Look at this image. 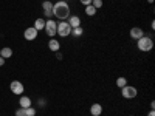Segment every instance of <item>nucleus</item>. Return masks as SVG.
<instances>
[{"label":"nucleus","mask_w":155,"mask_h":116,"mask_svg":"<svg viewBox=\"0 0 155 116\" xmlns=\"http://www.w3.org/2000/svg\"><path fill=\"white\" fill-rule=\"evenodd\" d=\"M53 16L58 17L59 20H65L70 17V5L65 0H59V2L53 3Z\"/></svg>","instance_id":"obj_1"},{"label":"nucleus","mask_w":155,"mask_h":116,"mask_svg":"<svg viewBox=\"0 0 155 116\" xmlns=\"http://www.w3.org/2000/svg\"><path fill=\"white\" fill-rule=\"evenodd\" d=\"M137 47H138L140 51H143V53H149V51L153 48V40H152V37H149V36L140 37L138 40H137Z\"/></svg>","instance_id":"obj_2"},{"label":"nucleus","mask_w":155,"mask_h":116,"mask_svg":"<svg viewBox=\"0 0 155 116\" xmlns=\"http://www.w3.org/2000/svg\"><path fill=\"white\" fill-rule=\"evenodd\" d=\"M56 34H59L61 37H68L71 34V27L68 22H59L58 28H56Z\"/></svg>","instance_id":"obj_3"},{"label":"nucleus","mask_w":155,"mask_h":116,"mask_svg":"<svg viewBox=\"0 0 155 116\" xmlns=\"http://www.w3.org/2000/svg\"><path fill=\"white\" fill-rule=\"evenodd\" d=\"M121 95L124 99H135L137 95H138V90L134 87V85H126L121 88Z\"/></svg>","instance_id":"obj_4"},{"label":"nucleus","mask_w":155,"mask_h":116,"mask_svg":"<svg viewBox=\"0 0 155 116\" xmlns=\"http://www.w3.org/2000/svg\"><path fill=\"white\" fill-rule=\"evenodd\" d=\"M9 90H11V93L12 95H17V96H22L23 92H25V87L20 81H12L9 84Z\"/></svg>","instance_id":"obj_5"},{"label":"nucleus","mask_w":155,"mask_h":116,"mask_svg":"<svg viewBox=\"0 0 155 116\" xmlns=\"http://www.w3.org/2000/svg\"><path fill=\"white\" fill-rule=\"evenodd\" d=\"M56 28H58V22H54V20H51V19H48L47 22H45V33L50 36V37H54L56 36Z\"/></svg>","instance_id":"obj_6"},{"label":"nucleus","mask_w":155,"mask_h":116,"mask_svg":"<svg viewBox=\"0 0 155 116\" xmlns=\"http://www.w3.org/2000/svg\"><path fill=\"white\" fill-rule=\"evenodd\" d=\"M42 9H44V14L45 17H51L53 16V3L50 2V0H45V2H42Z\"/></svg>","instance_id":"obj_7"},{"label":"nucleus","mask_w":155,"mask_h":116,"mask_svg":"<svg viewBox=\"0 0 155 116\" xmlns=\"http://www.w3.org/2000/svg\"><path fill=\"white\" fill-rule=\"evenodd\" d=\"M37 30L34 28V27H30V28H27L25 30V33H23V37L27 39V40H34V39L37 37Z\"/></svg>","instance_id":"obj_8"},{"label":"nucleus","mask_w":155,"mask_h":116,"mask_svg":"<svg viewBox=\"0 0 155 116\" xmlns=\"http://www.w3.org/2000/svg\"><path fill=\"white\" fill-rule=\"evenodd\" d=\"M129 34H130V37L134 39V40H138L140 37H143V36H144V31L141 30L140 27H134V28L130 30V33H129Z\"/></svg>","instance_id":"obj_9"},{"label":"nucleus","mask_w":155,"mask_h":116,"mask_svg":"<svg viewBox=\"0 0 155 116\" xmlns=\"http://www.w3.org/2000/svg\"><path fill=\"white\" fill-rule=\"evenodd\" d=\"M48 48H50L51 51H54V53H58V51L61 50V44H59L58 39L51 37V39H50V42H48Z\"/></svg>","instance_id":"obj_10"},{"label":"nucleus","mask_w":155,"mask_h":116,"mask_svg":"<svg viewBox=\"0 0 155 116\" xmlns=\"http://www.w3.org/2000/svg\"><path fill=\"white\" fill-rule=\"evenodd\" d=\"M31 104H33L31 98H28V96H20V99H19V105H20L22 108H28V107H31Z\"/></svg>","instance_id":"obj_11"},{"label":"nucleus","mask_w":155,"mask_h":116,"mask_svg":"<svg viewBox=\"0 0 155 116\" xmlns=\"http://www.w3.org/2000/svg\"><path fill=\"white\" fill-rule=\"evenodd\" d=\"M68 23H70L71 28L81 27V17H79V16H70V17H68Z\"/></svg>","instance_id":"obj_12"},{"label":"nucleus","mask_w":155,"mask_h":116,"mask_svg":"<svg viewBox=\"0 0 155 116\" xmlns=\"http://www.w3.org/2000/svg\"><path fill=\"white\" fill-rule=\"evenodd\" d=\"M90 113H92V116H101V113H102V105H101V104H93L92 107H90Z\"/></svg>","instance_id":"obj_13"},{"label":"nucleus","mask_w":155,"mask_h":116,"mask_svg":"<svg viewBox=\"0 0 155 116\" xmlns=\"http://www.w3.org/2000/svg\"><path fill=\"white\" fill-rule=\"evenodd\" d=\"M0 56H2L3 59H9L12 56V50L9 47H3L2 50H0Z\"/></svg>","instance_id":"obj_14"},{"label":"nucleus","mask_w":155,"mask_h":116,"mask_svg":"<svg viewBox=\"0 0 155 116\" xmlns=\"http://www.w3.org/2000/svg\"><path fill=\"white\" fill-rule=\"evenodd\" d=\"M45 19H42V17H39V19H36V22H34V28L37 30V31H42L44 28H45Z\"/></svg>","instance_id":"obj_15"},{"label":"nucleus","mask_w":155,"mask_h":116,"mask_svg":"<svg viewBox=\"0 0 155 116\" xmlns=\"http://www.w3.org/2000/svg\"><path fill=\"white\" fill-rule=\"evenodd\" d=\"M84 11H85V14H87L88 17H93V16L96 14V11H98V9H95V8H93L92 5H87Z\"/></svg>","instance_id":"obj_16"},{"label":"nucleus","mask_w":155,"mask_h":116,"mask_svg":"<svg viewBox=\"0 0 155 116\" xmlns=\"http://www.w3.org/2000/svg\"><path fill=\"white\" fill-rule=\"evenodd\" d=\"M82 34H84V28H82V27L71 28V36H74V37H81Z\"/></svg>","instance_id":"obj_17"},{"label":"nucleus","mask_w":155,"mask_h":116,"mask_svg":"<svg viewBox=\"0 0 155 116\" xmlns=\"http://www.w3.org/2000/svg\"><path fill=\"white\" fill-rule=\"evenodd\" d=\"M127 85V79H126V77H118V79H116V87H118V88H123V87H126Z\"/></svg>","instance_id":"obj_18"},{"label":"nucleus","mask_w":155,"mask_h":116,"mask_svg":"<svg viewBox=\"0 0 155 116\" xmlns=\"http://www.w3.org/2000/svg\"><path fill=\"white\" fill-rule=\"evenodd\" d=\"M102 5H104V2H102V0H92V6H93L95 9H99Z\"/></svg>","instance_id":"obj_19"},{"label":"nucleus","mask_w":155,"mask_h":116,"mask_svg":"<svg viewBox=\"0 0 155 116\" xmlns=\"http://www.w3.org/2000/svg\"><path fill=\"white\" fill-rule=\"evenodd\" d=\"M25 113H27V116H36V108H33V107H28V108H25Z\"/></svg>","instance_id":"obj_20"},{"label":"nucleus","mask_w":155,"mask_h":116,"mask_svg":"<svg viewBox=\"0 0 155 116\" xmlns=\"http://www.w3.org/2000/svg\"><path fill=\"white\" fill-rule=\"evenodd\" d=\"M14 114H16V116H27V113H25V108H22V107H20V108H17Z\"/></svg>","instance_id":"obj_21"},{"label":"nucleus","mask_w":155,"mask_h":116,"mask_svg":"<svg viewBox=\"0 0 155 116\" xmlns=\"http://www.w3.org/2000/svg\"><path fill=\"white\" fill-rule=\"evenodd\" d=\"M79 2H81L84 6H87V5H92V0H79Z\"/></svg>","instance_id":"obj_22"},{"label":"nucleus","mask_w":155,"mask_h":116,"mask_svg":"<svg viewBox=\"0 0 155 116\" xmlns=\"http://www.w3.org/2000/svg\"><path fill=\"white\" fill-rule=\"evenodd\" d=\"M3 65H5V59L0 56V67H3Z\"/></svg>","instance_id":"obj_23"},{"label":"nucleus","mask_w":155,"mask_h":116,"mask_svg":"<svg viewBox=\"0 0 155 116\" xmlns=\"http://www.w3.org/2000/svg\"><path fill=\"white\" fill-rule=\"evenodd\" d=\"M56 59L61 60V59H62V53H59V51H58V53H56Z\"/></svg>","instance_id":"obj_24"},{"label":"nucleus","mask_w":155,"mask_h":116,"mask_svg":"<svg viewBox=\"0 0 155 116\" xmlns=\"http://www.w3.org/2000/svg\"><path fill=\"white\" fill-rule=\"evenodd\" d=\"M147 116H155V110H150V111L147 113Z\"/></svg>","instance_id":"obj_25"},{"label":"nucleus","mask_w":155,"mask_h":116,"mask_svg":"<svg viewBox=\"0 0 155 116\" xmlns=\"http://www.w3.org/2000/svg\"><path fill=\"white\" fill-rule=\"evenodd\" d=\"M153 108H155V102L152 101V102H150V110H153Z\"/></svg>","instance_id":"obj_26"},{"label":"nucleus","mask_w":155,"mask_h":116,"mask_svg":"<svg viewBox=\"0 0 155 116\" xmlns=\"http://www.w3.org/2000/svg\"><path fill=\"white\" fill-rule=\"evenodd\" d=\"M147 3H153V0H147Z\"/></svg>","instance_id":"obj_27"},{"label":"nucleus","mask_w":155,"mask_h":116,"mask_svg":"<svg viewBox=\"0 0 155 116\" xmlns=\"http://www.w3.org/2000/svg\"><path fill=\"white\" fill-rule=\"evenodd\" d=\"M130 116H134V114H130Z\"/></svg>","instance_id":"obj_28"}]
</instances>
